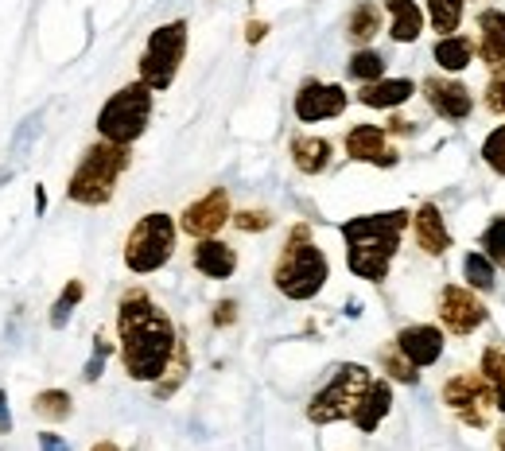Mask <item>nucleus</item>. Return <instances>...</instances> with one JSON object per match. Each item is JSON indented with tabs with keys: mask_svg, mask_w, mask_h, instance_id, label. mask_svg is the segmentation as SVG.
<instances>
[{
	"mask_svg": "<svg viewBox=\"0 0 505 451\" xmlns=\"http://www.w3.org/2000/svg\"><path fill=\"white\" fill-rule=\"evenodd\" d=\"M374 382V374L365 370L358 362H342L335 365L330 382L319 389V393L307 401V420L311 424H338V420H350L354 409H358L362 393Z\"/></svg>",
	"mask_w": 505,
	"mask_h": 451,
	"instance_id": "7",
	"label": "nucleus"
},
{
	"mask_svg": "<svg viewBox=\"0 0 505 451\" xmlns=\"http://www.w3.org/2000/svg\"><path fill=\"white\" fill-rule=\"evenodd\" d=\"M176 238H179V222L171 214L152 211L137 218V226L125 238V269L137 276L159 273L171 261V253H176Z\"/></svg>",
	"mask_w": 505,
	"mask_h": 451,
	"instance_id": "6",
	"label": "nucleus"
},
{
	"mask_svg": "<svg viewBox=\"0 0 505 451\" xmlns=\"http://www.w3.org/2000/svg\"><path fill=\"white\" fill-rule=\"evenodd\" d=\"M12 432V409H8V393L0 389V436Z\"/></svg>",
	"mask_w": 505,
	"mask_h": 451,
	"instance_id": "42",
	"label": "nucleus"
},
{
	"mask_svg": "<svg viewBox=\"0 0 505 451\" xmlns=\"http://www.w3.org/2000/svg\"><path fill=\"white\" fill-rule=\"evenodd\" d=\"M432 59L439 63V70H447V75H459L474 63V40H466V35H439L436 47H432Z\"/></svg>",
	"mask_w": 505,
	"mask_h": 451,
	"instance_id": "23",
	"label": "nucleus"
},
{
	"mask_svg": "<svg viewBox=\"0 0 505 451\" xmlns=\"http://www.w3.org/2000/svg\"><path fill=\"white\" fill-rule=\"evenodd\" d=\"M129 164H132V149H125V144L113 140L90 144L67 183V199L78 206H105L117 191V179L129 172Z\"/></svg>",
	"mask_w": 505,
	"mask_h": 451,
	"instance_id": "4",
	"label": "nucleus"
},
{
	"mask_svg": "<svg viewBox=\"0 0 505 451\" xmlns=\"http://www.w3.org/2000/svg\"><path fill=\"white\" fill-rule=\"evenodd\" d=\"M478 246H482V253L498 265V269H505V214L490 218V226L482 230V238H478Z\"/></svg>",
	"mask_w": 505,
	"mask_h": 451,
	"instance_id": "32",
	"label": "nucleus"
},
{
	"mask_svg": "<svg viewBox=\"0 0 505 451\" xmlns=\"http://www.w3.org/2000/svg\"><path fill=\"white\" fill-rule=\"evenodd\" d=\"M443 405L471 428H486L490 409H494V393H490L482 374H455L443 382Z\"/></svg>",
	"mask_w": 505,
	"mask_h": 451,
	"instance_id": "9",
	"label": "nucleus"
},
{
	"mask_svg": "<svg viewBox=\"0 0 505 451\" xmlns=\"http://www.w3.org/2000/svg\"><path fill=\"white\" fill-rule=\"evenodd\" d=\"M392 343H397V350L416 365V370H428V365H436L443 358V331L436 323H409V327H401Z\"/></svg>",
	"mask_w": 505,
	"mask_h": 451,
	"instance_id": "15",
	"label": "nucleus"
},
{
	"mask_svg": "<svg viewBox=\"0 0 505 451\" xmlns=\"http://www.w3.org/2000/svg\"><path fill=\"white\" fill-rule=\"evenodd\" d=\"M389 409H392V385H389V377H374L350 420H354V428L369 436V432L381 428V420L389 417Z\"/></svg>",
	"mask_w": 505,
	"mask_h": 451,
	"instance_id": "17",
	"label": "nucleus"
},
{
	"mask_svg": "<svg viewBox=\"0 0 505 451\" xmlns=\"http://www.w3.org/2000/svg\"><path fill=\"white\" fill-rule=\"evenodd\" d=\"M428 23L439 35H455L463 23V0H428Z\"/></svg>",
	"mask_w": 505,
	"mask_h": 451,
	"instance_id": "28",
	"label": "nucleus"
},
{
	"mask_svg": "<svg viewBox=\"0 0 505 451\" xmlns=\"http://www.w3.org/2000/svg\"><path fill=\"white\" fill-rule=\"evenodd\" d=\"M183 59H187V20L159 23L140 51V82L152 94L167 90L179 75Z\"/></svg>",
	"mask_w": 505,
	"mask_h": 451,
	"instance_id": "8",
	"label": "nucleus"
},
{
	"mask_svg": "<svg viewBox=\"0 0 505 451\" xmlns=\"http://www.w3.org/2000/svg\"><path fill=\"white\" fill-rule=\"evenodd\" d=\"M230 218H233V211H230V191L226 187H214V191H206L203 199H194L187 211L179 214V230L187 238L203 241V238H218V230L226 226Z\"/></svg>",
	"mask_w": 505,
	"mask_h": 451,
	"instance_id": "12",
	"label": "nucleus"
},
{
	"mask_svg": "<svg viewBox=\"0 0 505 451\" xmlns=\"http://www.w3.org/2000/svg\"><path fill=\"white\" fill-rule=\"evenodd\" d=\"M347 75H350L354 82H358V86L385 78V55L374 51V47H358V51L350 55V63H347Z\"/></svg>",
	"mask_w": 505,
	"mask_h": 451,
	"instance_id": "26",
	"label": "nucleus"
},
{
	"mask_svg": "<svg viewBox=\"0 0 505 451\" xmlns=\"http://www.w3.org/2000/svg\"><path fill=\"white\" fill-rule=\"evenodd\" d=\"M478 51L494 70L505 67V12L494 5L478 12Z\"/></svg>",
	"mask_w": 505,
	"mask_h": 451,
	"instance_id": "19",
	"label": "nucleus"
},
{
	"mask_svg": "<svg viewBox=\"0 0 505 451\" xmlns=\"http://www.w3.org/2000/svg\"><path fill=\"white\" fill-rule=\"evenodd\" d=\"M486 109L490 113H498V117H505V67L486 82Z\"/></svg>",
	"mask_w": 505,
	"mask_h": 451,
	"instance_id": "37",
	"label": "nucleus"
},
{
	"mask_svg": "<svg viewBox=\"0 0 505 451\" xmlns=\"http://www.w3.org/2000/svg\"><path fill=\"white\" fill-rule=\"evenodd\" d=\"M486 303L474 296V288H466V284H443L439 292V323H443V331H451V335H474L478 327L486 323Z\"/></svg>",
	"mask_w": 505,
	"mask_h": 451,
	"instance_id": "10",
	"label": "nucleus"
},
{
	"mask_svg": "<svg viewBox=\"0 0 505 451\" xmlns=\"http://www.w3.org/2000/svg\"><path fill=\"white\" fill-rule=\"evenodd\" d=\"M385 12L392 43H416L424 35V8L416 0H385Z\"/></svg>",
	"mask_w": 505,
	"mask_h": 451,
	"instance_id": "22",
	"label": "nucleus"
},
{
	"mask_svg": "<svg viewBox=\"0 0 505 451\" xmlns=\"http://www.w3.org/2000/svg\"><path fill=\"white\" fill-rule=\"evenodd\" d=\"M230 226H238L241 234H265V230L273 226V214L268 211H238L230 218Z\"/></svg>",
	"mask_w": 505,
	"mask_h": 451,
	"instance_id": "36",
	"label": "nucleus"
},
{
	"mask_svg": "<svg viewBox=\"0 0 505 451\" xmlns=\"http://www.w3.org/2000/svg\"><path fill=\"white\" fill-rule=\"evenodd\" d=\"M288 152H292L295 172H303V176H323L327 164H330V156H335V149H330L327 137H307V132H295L292 144H288Z\"/></svg>",
	"mask_w": 505,
	"mask_h": 451,
	"instance_id": "20",
	"label": "nucleus"
},
{
	"mask_svg": "<svg viewBox=\"0 0 505 451\" xmlns=\"http://www.w3.org/2000/svg\"><path fill=\"white\" fill-rule=\"evenodd\" d=\"M233 320H238V303L233 300H221L214 308V327H230Z\"/></svg>",
	"mask_w": 505,
	"mask_h": 451,
	"instance_id": "38",
	"label": "nucleus"
},
{
	"mask_svg": "<svg viewBox=\"0 0 505 451\" xmlns=\"http://www.w3.org/2000/svg\"><path fill=\"white\" fill-rule=\"evenodd\" d=\"M424 102L443 121H466L474 113V94L459 78H424Z\"/></svg>",
	"mask_w": 505,
	"mask_h": 451,
	"instance_id": "14",
	"label": "nucleus"
},
{
	"mask_svg": "<svg viewBox=\"0 0 505 451\" xmlns=\"http://www.w3.org/2000/svg\"><path fill=\"white\" fill-rule=\"evenodd\" d=\"M463 5H466V0H463Z\"/></svg>",
	"mask_w": 505,
	"mask_h": 451,
	"instance_id": "46",
	"label": "nucleus"
},
{
	"mask_svg": "<svg viewBox=\"0 0 505 451\" xmlns=\"http://www.w3.org/2000/svg\"><path fill=\"white\" fill-rule=\"evenodd\" d=\"M40 451H70L59 432H40Z\"/></svg>",
	"mask_w": 505,
	"mask_h": 451,
	"instance_id": "39",
	"label": "nucleus"
},
{
	"mask_svg": "<svg viewBox=\"0 0 505 451\" xmlns=\"http://www.w3.org/2000/svg\"><path fill=\"white\" fill-rule=\"evenodd\" d=\"M412 226V211H381V214H358L342 222V241H347V269L354 276L369 280V284H381L389 280L392 257L401 249L404 230Z\"/></svg>",
	"mask_w": 505,
	"mask_h": 451,
	"instance_id": "2",
	"label": "nucleus"
},
{
	"mask_svg": "<svg viewBox=\"0 0 505 451\" xmlns=\"http://www.w3.org/2000/svg\"><path fill=\"white\" fill-rule=\"evenodd\" d=\"M350 105V94L338 86V82H319V78H307L300 90H295V117L303 125H319V121H330V117H342Z\"/></svg>",
	"mask_w": 505,
	"mask_h": 451,
	"instance_id": "11",
	"label": "nucleus"
},
{
	"mask_svg": "<svg viewBox=\"0 0 505 451\" xmlns=\"http://www.w3.org/2000/svg\"><path fill=\"white\" fill-rule=\"evenodd\" d=\"M148 121H152V90L137 78V82H129V86H121L102 109H97V137L132 149V144L144 137Z\"/></svg>",
	"mask_w": 505,
	"mask_h": 451,
	"instance_id": "5",
	"label": "nucleus"
},
{
	"mask_svg": "<svg viewBox=\"0 0 505 451\" xmlns=\"http://www.w3.org/2000/svg\"><path fill=\"white\" fill-rule=\"evenodd\" d=\"M268 35V23L265 20H249V28H245V43H261Z\"/></svg>",
	"mask_w": 505,
	"mask_h": 451,
	"instance_id": "41",
	"label": "nucleus"
},
{
	"mask_svg": "<svg viewBox=\"0 0 505 451\" xmlns=\"http://www.w3.org/2000/svg\"><path fill=\"white\" fill-rule=\"evenodd\" d=\"M498 447H501V451H505V428H501V432H498Z\"/></svg>",
	"mask_w": 505,
	"mask_h": 451,
	"instance_id": "45",
	"label": "nucleus"
},
{
	"mask_svg": "<svg viewBox=\"0 0 505 451\" xmlns=\"http://www.w3.org/2000/svg\"><path fill=\"white\" fill-rule=\"evenodd\" d=\"M35 211H40V214L47 211V191L43 187H35Z\"/></svg>",
	"mask_w": 505,
	"mask_h": 451,
	"instance_id": "43",
	"label": "nucleus"
},
{
	"mask_svg": "<svg viewBox=\"0 0 505 451\" xmlns=\"http://www.w3.org/2000/svg\"><path fill=\"white\" fill-rule=\"evenodd\" d=\"M117 338L121 365L132 382H159L179 355V335L167 311L144 288H129L117 303Z\"/></svg>",
	"mask_w": 505,
	"mask_h": 451,
	"instance_id": "1",
	"label": "nucleus"
},
{
	"mask_svg": "<svg viewBox=\"0 0 505 451\" xmlns=\"http://www.w3.org/2000/svg\"><path fill=\"white\" fill-rule=\"evenodd\" d=\"M191 261H194V269H199L203 276H211V280H230L233 273H238V249L226 246V241H218V238L194 241Z\"/></svg>",
	"mask_w": 505,
	"mask_h": 451,
	"instance_id": "18",
	"label": "nucleus"
},
{
	"mask_svg": "<svg viewBox=\"0 0 505 451\" xmlns=\"http://www.w3.org/2000/svg\"><path fill=\"white\" fill-rule=\"evenodd\" d=\"M381 370H385L389 382H401V385H416V382H420V370H416V365L401 355L397 343H389L385 350H381Z\"/></svg>",
	"mask_w": 505,
	"mask_h": 451,
	"instance_id": "29",
	"label": "nucleus"
},
{
	"mask_svg": "<svg viewBox=\"0 0 505 451\" xmlns=\"http://www.w3.org/2000/svg\"><path fill=\"white\" fill-rule=\"evenodd\" d=\"M412 94H416L412 78H377V82H365L354 97H358L365 109H401Z\"/></svg>",
	"mask_w": 505,
	"mask_h": 451,
	"instance_id": "21",
	"label": "nucleus"
},
{
	"mask_svg": "<svg viewBox=\"0 0 505 451\" xmlns=\"http://www.w3.org/2000/svg\"><path fill=\"white\" fill-rule=\"evenodd\" d=\"M482 377L494 393V409L505 412V347H486L482 350Z\"/></svg>",
	"mask_w": 505,
	"mask_h": 451,
	"instance_id": "27",
	"label": "nucleus"
},
{
	"mask_svg": "<svg viewBox=\"0 0 505 451\" xmlns=\"http://www.w3.org/2000/svg\"><path fill=\"white\" fill-rule=\"evenodd\" d=\"M109 355H113V343L105 338V331H97V335H94V355H90V362H86V370H82L86 382H97V377H102Z\"/></svg>",
	"mask_w": 505,
	"mask_h": 451,
	"instance_id": "35",
	"label": "nucleus"
},
{
	"mask_svg": "<svg viewBox=\"0 0 505 451\" xmlns=\"http://www.w3.org/2000/svg\"><path fill=\"white\" fill-rule=\"evenodd\" d=\"M463 280H466V288H474V292H494L498 265L490 261L482 249H474V253H466L463 257Z\"/></svg>",
	"mask_w": 505,
	"mask_h": 451,
	"instance_id": "25",
	"label": "nucleus"
},
{
	"mask_svg": "<svg viewBox=\"0 0 505 451\" xmlns=\"http://www.w3.org/2000/svg\"><path fill=\"white\" fill-rule=\"evenodd\" d=\"M381 32V5H374V0H365V5H358L350 12L347 20V40L354 47H369V40Z\"/></svg>",
	"mask_w": 505,
	"mask_h": 451,
	"instance_id": "24",
	"label": "nucleus"
},
{
	"mask_svg": "<svg viewBox=\"0 0 505 451\" xmlns=\"http://www.w3.org/2000/svg\"><path fill=\"white\" fill-rule=\"evenodd\" d=\"M32 405H35V412H40L43 420H67L74 412V401H70L67 389H43Z\"/></svg>",
	"mask_w": 505,
	"mask_h": 451,
	"instance_id": "30",
	"label": "nucleus"
},
{
	"mask_svg": "<svg viewBox=\"0 0 505 451\" xmlns=\"http://www.w3.org/2000/svg\"><path fill=\"white\" fill-rule=\"evenodd\" d=\"M347 156L358 164H374V167H397L401 152L389 144V132L381 125H354L347 132Z\"/></svg>",
	"mask_w": 505,
	"mask_h": 451,
	"instance_id": "13",
	"label": "nucleus"
},
{
	"mask_svg": "<svg viewBox=\"0 0 505 451\" xmlns=\"http://www.w3.org/2000/svg\"><path fill=\"white\" fill-rule=\"evenodd\" d=\"M187 370H191V355H187V347L179 343V355H176V362H171V365H167V374L156 382V397L164 401V397H171V393H176V389H179L183 382H187Z\"/></svg>",
	"mask_w": 505,
	"mask_h": 451,
	"instance_id": "33",
	"label": "nucleus"
},
{
	"mask_svg": "<svg viewBox=\"0 0 505 451\" xmlns=\"http://www.w3.org/2000/svg\"><path fill=\"white\" fill-rule=\"evenodd\" d=\"M330 280V261L327 253L311 241V230L303 222L288 230V241L280 249V257L273 265V284L284 300H295V303H307L315 300L319 292L327 288Z\"/></svg>",
	"mask_w": 505,
	"mask_h": 451,
	"instance_id": "3",
	"label": "nucleus"
},
{
	"mask_svg": "<svg viewBox=\"0 0 505 451\" xmlns=\"http://www.w3.org/2000/svg\"><path fill=\"white\" fill-rule=\"evenodd\" d=\"M482 164H486L494 176L505 179V125L490 129V137L482 140Z\"/></svg>",
	"mask_w": 505,
	"mask_h": 451,
	"instance_id": "34",
	"label": "nucleus"
},
{
	"mask_svg": "<svg viewBox=\"0 0 505 451\" xmlns=\"http://www.w3.org/2000/svg\"><path fill=\"white\" fill-rule=\"evenodd\" d=\"M35 125H40V113H32L28 121H23V129L16 132V140H12V149H16V152H20V149H23V144H28V137H32V132H35Z\"/></svg>",
	"mask_w": 505,
	"mask_h": 451,
	"instance_id": "40",
	"label": "nucleus"
},
{
	"mask_svg": "<svg viewBox=\"0 0 505 451\" xmlns=\"http://www.w3.org/2000/svg\"><path fill=\"white\" fill-rule=\"evenodd\" d=\"M82 296H86V284H82V280H67L63 292H59V300L51 303V327H67L70 315H74V308L82 303Z\"/></svg>",
	"mask_w": 505,
	"mask_h": 451,
	"instance_id": "31",
	"label": "nucleus"
},
{
	"mask_svg": "<svg viewBox=\"0 0 505 451\" xmlns=\"http://www.w3.org/2000/svg\"><path fill=\"white\" fill-rule=\"evenodd\" d=\"M412 234H416V246H420L428 257H443L451 249V230L443 222V211L436 203H420L412 214Z\"/></svg>",
	"mask_w": 505,
	"mask_h": 451,
	"instance_id": "16",
	"label": "nucleus"
},
{
	"mask_svg": "<svg viewBox=\"0 0 505 451\" xmlns=\"http://www.w3.org/2000/svg\"><path fill=\"white\" fill-rule=\"evenodd\" d=\"M90 451H121V447H117V444H113V440H102V444H94V447H90Z\"/></svg>",
	"mask_w": 505,
	"mask_h": 451,
	"instance_id": "44",
	"label": "nucleus"
}]
</instances>
